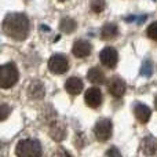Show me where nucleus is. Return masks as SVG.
<instances>
[{
	"mask_svg": "<svg viewBox=\"0 0 157 157\" xmlns=\"http://www.w3.org/2000/svg\"><path fill=\"white\" fill-rule=\"evenodd\" d=\"M0 87L2 88H11L17 84L18 81V69H17L15 63L13 62H8V63H4L0 69Z\"/></svg>",
	"mask_w": 157,
	"mask_h": 157,
	"instance_id": "nucleus-3",
	"label": "nucleus"
},
{
	"mask_svg": "<svg viewBox=\"0 0 157 157\" xmlns=\"http://www.w3.org/2000/svg\"><path fill=\"white\" fill-rule=\"evenodd\" d=\"M106 155H120V153L117 152V150H109V152L106 153Z\"/></svg>",
	"mask_w": 157,
	"mask_h": 157,
	"instance_id": "nucleus-21",
	"label": "nucleus"
},
{
	"mask_svg": "<svg viewBox=\"0 0 157 157\" xmlns=\"http://www.w3.org/2000/svg\"><path fill=\"white\" fill-rule=\"evenodd\" d=\"M119 35V28L114 24H106L103 25L102 30H101V36H102L103 40H110V39H114Z\"/></svg>",
	"mask_w": 157,
	"mask_h": 157,
	"instance_id": "nucleus-14",
	"label": "nucleus"
},
{
	"mask_svg": "<svg viewBox=\"0 0 157 157\" xmlns=\"http://www.w3.org/2000/svg\"><path fill=\"white\" fill-rule=\"evenodd\" d=\"M87 78L92 84H103L105 83V73L99 68H91L87 72Z\"/></svg>",
	"mask_w": 157,
	"mask_h": 157,
	"instance_id": "nucleus-13",
	"label": "nucleus"
},
{
	"mask_svg": "<svg viewBox=\"0 0 157 157\" xmlns=\"http://www.w3.org/2000/svg\"><path fill=\"white\" fill-rule=\"evenodd\" d=\"M48 68L52 73L55 75H62L65 72H68L69 69V61L65 55L62 54H55L50 58L48 61Z\"/></svg>",
	"mask_w": 157,
	"mask_h": 157,
	"instance_id": "nucleus-4",
	"label": "nucleus"
},
{
	"mask_svg": "<svg viewBox=\"0 0 157 157\" xmlns=\"http://www.w3.org/2000/svg\"><path fill=\"white\" fill-rule=\"evenodd\" d=\"M155 102H156V109H157V97H156V101H155Z\"/></svg>",
	"mask_w": 157,
	"mask_h": 157,
	"instance_id": "nucleus-22",
	"label": "nucleus"
},
{
	"mask_svg": "<svg viewBox=\"0 0 157 157\" xmlns=\"http://www.w3.org/2000/svg\"><path fill=\"white\" fill-rule=\"evenodd\" d=\"M84 99H86L87 106L95 109V108H98V106L102 103V92H101L99 88H95V87H92V88H88L86 91Z\"/></svg>",
	"mask_w": 157,
	"mask_h": 157,
	"instance_id": "nucleus-7",
	"label": "nucleus"
},
{
	"mask_svg": "<svg viewBox=\"0 0 157 157\" xmlns=\"http://www.w3.org/2000/svg\"><path fill=\"white\" fill-rule=\"evenodd\" d=\"M50 135H51V138L54 139V141H57V142L63 141L65 136H66L65 124L61 123V121H54L51 124V127H50Z\"/></svg>",
	"mask_w": 157,
	"mask_h": 157,
	"instance_id": "nucleus-9",
	"label": "nucleus"
},
{
	"mask_svg": "<svg viewBox=\"0 0 157 157\" xmlns=\"http://www.w3.org/2000/svg\"><path fill=\"white\" fill-rule=\"evenodd\" d=\"M125 88H127V86H125L124 80H123V78H120V77L110 78V81H109V84H108L109 92H110L113 97H116V98L123 97V95H124V92H125Z\"/></svg>",
	"mask_w": 157,
	"mask_h": 157,
	"instance_id": "nucleus-8",
	"label": "nucleus"
},
{
	"mask_svg": "<svg viewBox=\"0 0 157 157\" xmlns=\"http://www.w3.org/2000/svg\"><path fill=\"white\" fill-rule=\"evenodd\" d=\"M147 36L152 40L157 41V22H153V24L149 25V28H147Z\"/></svg>",
	"mask_w": 157,
	"mask_h": 157,
	"instance_id": "nucleus-19",
	"label": "nucleus"
},
{
	"mask_svg": "<svg viewBox=\"0 0 157 157\" xmlns=\"http://www.w3.org/2000/svg\"><path fill=\"white\" fill-rule=\"evenodd\" d=\"M91 8L94 13H102L105 8V0H92Z\"/></svg>",
	"mask_w": 157,
	"mask_h": 157,
	"instance_id": "nucleus-18",
	"label": "nucleus"
},
{
	"mask_svg": "<svg viewBox=\"0 0 157 157\" xmlns=\"http://www.w3.org/2000/svg\"><path fill=\"white\" fill-rule=\"evenodd\" d=\"M76 29V22L71 18H66V19H62L61 21V30L62 32H66V33H71Z\"/></svg>",
	"mask_w": 157,
	"mask_h": 157,
	"instance_id": "nucleus-17",
	"label": "nucleus"
},
{
	"mask_svg": "<svg viewBox=\"0 0 157 157\" xmlns=\"http://www.w3.org/2000/svg\"><path fill=\"white\" fill-rule=\"evenodd\" d=\"M73 55L77 58H86L87 55L91 54V44L87 40H77L73 44Z\"/></svg>",
	"mask_w": 157,
	"mask_h": 157,
	"instance_id": "nucleus-10",
	"label": "nucleus"
},
{
	"mask_svg": "<svg viewBox=\"0 0 157 157\" xmlns=\"http://www.w3.org/2000/svg\"><path fill=\"white\" fill-rule=\"evenodd\" d=\"M134 113H135V117L141 123H147L150 120V116H152V112H150V109L147 108L146 105H142V103H139V105L135 106V109H134Z\"/></svg>",
	"mask_w": 157,
	"mask_h": 157,
	"instance_id": "nucleus-12",
	"label": "nucleus"
},
{
	"mask_svg": "<svg viewBox=\"0 0 157 157\" xmlns=\"http://www.w3.org/2000/svg\"><path fill=\"white\" fill-rule=\"evenodd\" d=\"M8 113H10V108H8L7 105H2V121H4L6 119H7V116H8Z\"/></svg>",
	"mask_w": 157,
	"mask_h": 157,
	"instance_id": "nucleus-20",
	"label": "nucleus"
},
{
	"mask_svg": "<svg viewBox=\"0 0 157 157\" xmlns=\"http://www.w3.org/2000/svg\"><path fill=\"white\" fill-rule=\"evenodd\" d=\"M3 30L14 40H25L29 35V19L21 13L8 14L3 21Z\"/></svg>",
	"mask_w": 157,
	"mask_h": 157,
	"instance_id": "nucleus-1",
	"label": "nucleus"
},
{
	"mask_svg": "<svg viewBox=\"0 0 157 157\" xmlns=\"http://www.w3.org/2000/svg\"><path fill=\"white\" fill-rule=\"evenodd\" d=\"M61 2H65V0H61Z\"/></svg>",
	"mask_w": 157,
	"mask_h": 157,
	"instance_id": "nucleus-23",
	"label": "nucleus"
},
{
	"mask_svg": "<svg viewBox=\"0 0 157 157\" xmlns=\"http://www.w3.org/2000/svg\"><path fill=\"white\" fill-rule=\"evenodd\" d=\"M99 58H101V62L109 69H113L117 65V62H119V54H117V51L113 47L103 48L99 54Z\"/></svg>",
	"mask_w": 157,
	"mask_h": 157,
	"instance_id": "nucleus-6",
	"label": "nucleus"
},
{
	"mask_svg": "<svg viewBox=\"0 0 157 157\" xmlns=\"http://www.w3.org/2000/svg\"><path fill=\"white\" fill-rule=\"evenodd\" d=\"M41 153V145L36 139H22L15 147V155L19 157H39Z\"/></svg>",
	"mask_w": 157,
	"mask_h": 157,
	"instance_id": "nucleus-2",
	"label": "nucleus"
},
{
	"mask_svg": "<svg viewBox=\"0 0 157 157\" xmlns=\"http://www.w3.org/2000/svg\"><path fill=\"white\" fill-rule=\"evenodd\" d=\"M83 87H84L83 81H81L78 77H71V78H68L65 83V90L71 95L80 94V92L83 91Z\"/></svg>",
	"mask_w": 157,
	"mask_h": 157,
	"instance_id": "nucleus-11",
	"label": "nucleus"
},
{
	"mask_svg": "<svg viewBox=\"0 0 157 157\" xmlns=\"http://www.w3.org/2000/svg\"><path fill=\"white\" fill-rule=\"evenodd\" d=\"M29 97L33 99H40L44 97V87L41 86V83L35 81L33 84H30L29 87Z\"/></svg>",
	"mask_w": 157,
	"mask_h": 157,
	"instance_id": "nucleus-16",
	"label": "nucleus"
},
{
	"mask_svg": "<svg viewBox=\"0 0 157 157\" xmlns=\"http://www.w3.org/2000/svg\"><path fill=\"white\" fill-rule=\"evenodd\" d=\"M94 132H95V136H97L98 141L101 142H105L110 138L112 135V123L110 120L108 119H103V120H99L97 123L94 128Z\"/></svg>",
	"mask_w": 157,
	"mask_h": 157,
	"instance_id": "nucleus-5",
	"label": "nucleus"
},
{
	"mask_svg": "<svg viewBox=\"0 0 157 157\" xmlns=\"http://www.w3.org/2000/svg\"><path fill=\"white\" fill-rule=\"evenodd\" d=\"M142 150H144L145 155H155L157 152V141L152 136H147L142 144Z\"/></svg>",
	"mask_w": 157,
	"mask_h": 157,
	"instance_id": "nucleus-15",
	"label": "nucleus"
}]
</instances>
